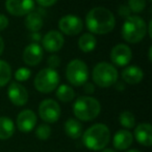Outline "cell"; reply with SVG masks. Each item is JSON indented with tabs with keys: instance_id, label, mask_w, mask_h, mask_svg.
I'll use <instances>...</instances> for the list:
<instances>
[{
	"instance_id": "cell-1",
	"label": "cell",
	"mask_w": 152,
	"mask_h": 152,
	"mask_svg": "<svg viewBox=\"0 0 152 152\" xmlns=\"http://www.w3.org/2000/svg\"><path fill=\"white\" fill-rule=\"evenodd\" d=\"M85 24L92 33L106 34L115 28L116 19L110 10L102 6H97L87 12L85 17Z\"/></svg>"
},
{
	"instance_id": "cell-2",
	"label": "cell",
	"mask_w": 152,
	"mask_h": 152,
	"mask_svg": "<svg viewBox=\"0 0 152 152\" xmlns=\"http://www.w3.org/2000/svg\"><path fill=\"white\" fill-rule=\"evenodd\" d=\"M110 140V132L105 124L97 123L89 127L82 134V142L87 148L97 151L106 147Z\"/></svg>"
},
{
	"instance_id": "cell-3",
	"label": "cell",
	"mask_w": 152,
	"mask_h": 152,
	"mask_svg": "<svg viewBox=\"0 0 152 152\" xmlns=\"http://www.w3.org/2000/svg\"><path fill=\"white\" fill-rule=\"evenodd\" d=\"M147 26L144 19L139 16H129L126 18L122 27V36L127 42L136 44L145 37Z\"/></svg>"
},
{
	"instance_id": "cell-4",
	"label": "cell",
	"mask_w": 152,
	"mask_h": 152,
	"mask_svg": "<svg viewBox=\"0 0 152 152\" xmlns=\"http://www.w3.org/2000/svg\"><path fill=\"white\" fill-rule=\"evenodd\" d=\"M100 102L91 96H80L73 104V112L77 119L82 121H91L100 113Z\"/></svg>"
},
{
	"instance_id": "cell-5",
	"label": "cell",
	"mask_w": 152,
	"mask_h": 152,
	"mask_svg": "<svg viewBox=\"0 0 152 152\" xmlns=\"http://www.w3.org/2000/svg\"><path fill=\"white\" fill-rule=\"evenodd\" d=\"M93 81L96 85L108 88L114 85L118 80V70L108 62H99L93 68Z\"/></svg>"
},
{
	"instance_id": "cell-6",
	"label": "cell",
	"mask_w": 152,
	"mask_h": 152,
	"mask_svg": "<svg viewBox=\"0 0 152 152\" xmlns=\"http://www.w3.org/2000/svg\"><path fill=\"white\" fill-rule=\"evenodd\" d=\"M59 77L55 69L52 68H44L40 70L35 79V87L38 91L42 93L52 92L59 86Z\"/></svg>"
},
{
	"instance_id": "cell-7",
	"label": "cell",
	"mask_w": 152,
	"mask_h": 152,
	"mask_svg": "<svg viewBox=\"0 0 152 152\" xmlns=\"http://www.w3.org/2000/svg\"><path fill=\"white\" fill-rule=\"evenodd\" d=\"M67 80L74 86H82L89 78V69L87 64L80 59H74L67 65L66 69Z\"/></svg>"
},
{
	"instance_id": "cell-8",
	"label": "cell",
	"mask_w": 152,
	"mask_h": 152,
	"mask_svg": "<svg viewBox=\"0 0 152 152\" xmlns=\"http://www.w3.org/2000/svg\"><path fill=\"white\" fill-rule=\"evenodd\" d=\"M39 114L42 120L47 123H54L59 120L61 116V107L55 100L45 99L40 104L39 107Z\"/></svg>"
},
{
	"instance_id": "cell-9",
	"label": "cell",
	"mask_w": 152,
	"mask_h": 152,
	"mask_svg": "<svg viewBox=\"0 0 152 152\" xmlns=\"http://www.w3.org/2000/svg\"><path fill=\"white\" fill-rule=\"evenodd\" d=\"M59 28L67 35H76L83 29V22L79 17L67 15L59 21Z\"/></svg>"
},
{
	"instance_id": "cell-10",
	"label": "cell",
	"mask_w": 152,
	"mask_h": 152,
	"mask_svg": "<svg viewBox=\"0 0 152 152\" xmlns=\"http://www.w3.org/2000/svg\"><path fill=\"white\" fill-rule=\"evenodd\" d=\"M5 7L13 16L22 17L35 8V0H6Z\"/></svg>"
},
{
	"instance_id": "cell-11",
	"label": "cell",
	"mask_w": 152,
	"mask_h": 152,
	"mask_svg": "<svg viewBox=\"0 0 152 152\" xmlns=\"http://www.w3.org/2000/svg\"><path fill=\"white\" fill-rule=\"evenodd\" d=\"M132 58V52L127 45H116L110 51V59L118 66H125Z\"/></svg>"
},
{
	"instance_id": "cell-12",
	"label": "cell",
	"mask_w": 152,
	"mask_h": 152,
	"mask_svg": "<svg viewBox=\"0 0 152 152\" xmlns=\"http://www.w3.org/2000/svg\"><path fill=\"white\" fill-rule=\"evenodd\" d=\"M64 36L57 30H51L47 32L42 39V45L47 52H57L64 46Z\"/></svg>"
},
{
	"instance_id": "cell-13",
	"label": "cell",
	"mask_w": 152,
	"mask_h": 152,
	"mask_svg": "<svg viewBox=\"0 0 152 152\" xmlns=\"http://www.w3.org/2000/svg\"><path fill=\"white\" fill-rule=\"evenodd\" d=\"M7 95L10 102L16 106H24L28 100V92L23 85L17 82L10 83L7 88Z\"/></svg>"
},
{
	"instance_id": "cell-14",
	"label": "cell",
	"mask_w": 152,
	"mask_h": 152,
	"mask_svg": "<svg viewBox=\"0 0 152 152\" xmlns=\"http://www.w3.org/2000/svg\"><path fill=\"white\" fill-rule=\"evenodd\" d=\"M37 124L36 113L31 110H23L17 117V126L22 132H29Z\"/></svg>"
},
{
	"instance_id": "cell-15",
	"label": "cell",
	"mask_w": 152,
	"mask_h": 152,
	"mask_svg": "<svg viewBox=\"0 0 152 152\" xmlns=\"http://www.w3.org/2000/svg\"><path fill=\"white\" fill-rule=\"evenodd\" d=\"M43 59V49L37 42L28 45L23 52V60L29 66H36Z\"/></svg>"
},
{
	"instance_id": "cell-16",
	"label": "cell",
	"mask_w": 152,
	"mask_h": 152,
	"mask_svg": "<svg viewBox=\"0 0 152 152\" xmlns=\"http://www.w3.org/2000/svg\"><path fill=\"white\" fill-rule=\"evenodd\" d=\"M136 140L141 145L150 147L152 145V127L149 123H141L134 130Z\"/></svg>"
},
{
	"instance_id": "cell-17",
	"label": "cell",
	"mask_w": 152,
	"mask_h": 152,
	"mask_svg": "<svg viewBox=\"0 0 152 152\" xmlns=\"http://www.w3.org/2000/svg\"><path fill=\"white\" fill-rule=\"evenodd\" d=\"M132 141H133V136L131 132L126 129H121L115 134L113 144L118 150H126L132 144Z\"/></svg>"
},
{
	"instance_id": "cell-18",
	"label": "cell",
	"mask_w": 152,
	"mask_h": 152,
	"mask_svg": "<svg viewBox=\"0 0 152 152\" xmlns=\"http://www.w3.org/2000/svg\"><path fill=\"white\" fill-rule=\"evenodd\" d=\"M144 77V72L139 66L131 65L126 67L125 69L122 72V79L125 81L127 84L130 85H136L139 84L141 81L143 80Z\"/></svg>"
},
{
	"instance_id": "cell-19",
	"label": "cell",
	"mask_w": 152,
	"mask_h": 152,
	"mask_svg": "<svg viewBox=\"0 0 152 152\" xmlns=\"http://www.w3.org/2000/svg\"><path fill=\"white\" fill-rule=\"evenodd\" d=\"M65 132L70 138L78 139L82 136V125L76 119L69 118L65 123Z\"/></svg>"
},
{
	"instance_id": "cell-20",
	"label": "cell",
	"mask_w": 152,
	"mask_h": 152,
	"mask_svg": "<svg viewBox=\"0 0 152 152\" xmlns=\"http://www.w3.org/2000/svg\"><path fill=\"white\" fill-rule=\"evenodd\" d=\"M15 124L8 117H0V140H7L14 134Z\"/></svg>"
},
{
	"instance_id": "cell-21",
	"label": "cell",
	"mask_w": 152,
	"mask_h": 152,
	"mask_svg": "<svg viewBox=\"0 0 152 152\" xmlns=\"http://www.w3.org/2000/svg\"><path fill=\"white\" fill-rule=\"evenodd\" d=\"M43 18L41 17L40 14L38 12H29L28 15H26L25 18V26L28 30L33 32H38L41 30L43 27Z\"/></svg>"
},
{
	"instance_id": "cell-22",
	"label": "cell",
	"mask_w": 152,
	"mask_h": 152,
	"mask_svg": "<svg viewBox=\"0 0 152 152\" xmlns=\"http://www.w3.org/2000/svg\"><path fill=\"white\" fill-rule=\"evenodd\" d=\"M97 40L96 37L92 33H85L79 37L78 39V47L82 52H91L95 49Z\"/></svg>"
},
{
	"instance_id": "cell-23",
	"label": "cell",
	"mask_w": 152,
	"mask_h": 152,
	"mask_svg": "<svg viewBox=\"0 0 152 152\" xmlns=\"http://www.w3.org/2000/svg\"><path fill=\"white\" fill-rule=\"evenodd\" d=\"M56 96L61 102H70L74 99L75 92H74L73 88L70 87L69 85L63 84V85H61V86H59V88H57Z\"/></svg>"
},
{
	"instance_id": "cell-24",
	"label": "cell",
	"mask_w": 152,
	"mask_h": 152,
	"mask_svg": "<svg viewBox=\"0 0 152 152\" xmlns=\"http://www.w3.org/2000/svg\"><path fill=\"white\" fill-rule=\"evenodd\" d=\"M12 67L4 60H0V87H3L10 81Z\"/></svg>"
},
{
	"instance_id": "cell-25",
	"label": "cell",
	"mask_w": 152,
	"mask_h": 152,
	"mask_svg": "<svg viewBox=\"0 0 152 152\" xmlns=\"http://www.w3.org/2000/svg\"><path fill=\"white\" fill-rule=\"evenodd\" d=\"M120 123L123 127L125 128H132L136 125V118H134L133 114L129 111H124L120 114L119 117Z\"/></svg>"
},
{
	"instance_id": "cell-26",
	"label": "cell",
	"mask_w": 152,
	"mask_h": 152,
	"mask_svg": "<svg viewBox=\"0 0 152 152\" xmlns=\"http://www.w3.org/2000/svg\"><path fill=\"white\" fill-rule=\"evenodd\" d=\"M51 134V128L48 124H41L40 126H38V128L36 129V136L38 137L40 140H47Z\"/></svg>"
},
{
	"instance_id": "cell-27",
	"label": "cell",
	"mask_w": 152,
	"mask_h": 152,
	"mask_svg": "<svg viewBox=\"0 0 152 152\" xmlns=\"http://www.w3.org/2000/svg\"><path fill=\"white\" fill-rule=\"evenodd\" d=\"M128 7L130 12H141L146 7V0H128Z\"/></svg>"
},
{
	"instance_id": "cell-28",
	"label": "cell",
	"mask_w": 152,
	"mask_h": 152,
	"mask_svg": "<svg viewBox=\"0 0 152 152\" xmlns=\"http://www.w3.org/2000/svg\"><path fill=\"white\" fill-rule=\"evenodd\" d=\"M30 76H31L30 69H28V68H26V67H20L15 72V78H16V80L19 81V82H23V81L28 80V79L30 78Z\"/></svg>"
},
{
	"instance_id": "cell-29",
	"label": "cell",
	"mask_w": 152,
	"mask_h": 152,
	"mask_svg": "<svg viewBox=\"0 0 152 152\" xmlns=\"http://www.w3.org/2000/svg\"><path fill=\"white\" fill-rule=\"evenodd\" d=\"M47 63H48V65H49V68L55 69V68L59 65V63H61V59H59V57L57 56V55H52V56H50L48 58Z\"/></svg>"
},
{
	"instance_id": "cell-30",
	"label": "cell",
	"mask_w": 152,
	"mask_h": 152,
	"mask_svg": "<svg viewBox=\"0 0 152 152\" xmlns=\"http://www.w3.org/2000/svg\"><path fill=\"white\" fill-rule=\"evenodd\" d=\"M118 12H119V15L120 16H122V17H126V18H128V17L130 16V10H129V7L128 6H126V5H121L119 7V10H118Z\"/></svg>"
},
{
	"instance_id": "cell-31",
	"label": "cell",
	"mask_w": 152,
	"mask_h": 152,
	"mask_svg": "<svg viewBox=\"0 0 152 152\" xmlns=\"http://www.w3.org/2000/svg\"><path fill=\"white\" fill-rule=\"evenodd\" d=\"M8 26V19L4 15L0 14V31L5 29Z\"/></svg>"
},
{
	"instance_id": "cell-32",
	"label": "cell",
	"mask_w": 152,
	"mask_h": 152,
	"mask_svg": "<svg viewBox=\"0 0 152 152\" xmlns=\"http://www.w3.org/2000/svg\"><path fill=\"white\" fill-rule=\"evenodd\" d=\"M41 6H44V7H48L51 6L57 1V0H36Z\"/></svg>"
},
{
	"instance_id": "cell-33",
	"label": "cell",
	"mask_w": 152,
	"mask_h": 152,
	"mask_svg": "<svg viewBox=\"0 0 152 152\" xmlns=\"http://www.w3.org/2000/svg\"><path fill=\"white\" fill-rule=\"evenodd\" d=\"M85 91L87 92V93H93V92L95 91V87H94V85L91 84V83H85Z\"/></svg>"
},
{
	"instance_id": "cell-34",
	"label": "cell",
	"mask_w": 152,
	"mask_h": 152,
	"mask_svg": "<svg viewBox=\"0 0 152 152\" xmlns=\"http://www.w3.org/2000/svg\"><path fill=\"white\" fill-rule=\"evenodd\" d=\"M4 51V42H3V38L0 36V55L3 53Z\"/></svg>"
},
{
	"instance_id": "cell-35",
	"label": "cell",
	"mask_w": 152,
	"mask_h": 152,
	"mask_svg": "<svg viewBox=\"0 0 152 152\" xmlns=\"http://www.w3.org/2000/svg\"><path fill=\"white\" fill-rule=\"evenodd\" d=\"M151 26H152V21L150 20V22H149V27H148V30H147V32H148V33H149V36H150V37H151V36H152V28H151Z\"/></svg>"
},
{
	"instance_id": "cell-36",
	"label": "cell",
	"mask_w": 152,
	"mask_h": 152,
	"mask_svg": "<svg viewBox=\"0 0 152 152\" xmlns=\"http://www.w3.org/2000/svg\"><path fill=\"white\" fill-rule=\"evenodd\" d=\"M101 152H116L114 149H110V148H106V149H102Z\"/></svg>"
},
{
	"instance_id": "cell-37",
	"label": "cell",
	"mask_w": 152,
	"mask_h": 152,
	"mask_svg": "<svg viewBox=\"0 0 152 152\" xmlns=\"http://www.w3.org/2000/svg\"><path fill=\"white\" fill-rule=\"evenodd\" d=\"M151 50H152V47H150V48H149V53H148V57H149V60L151 61Z\"/></svg>"
},
{
	"instance_id": "cell-38",
	"label": "cell",
	"mask_w": 152,
	"mask_h": 152,
	"mask_svg": "<svg viewBox=\"0 0 152 152\" xmlns=\"http://www.w3.org/2000/svg\"><path fill=\"white\" fill-rule=\"evenodd\" d=\"M126 152H140V151H139V150H134V149H133V150H128V151H126Z\"/></svg>"
},
{
	"instance_id": "cell-39",
	"label": "cell",
	"mask_w": 152,
	"mask_h": 152,
	"mask_svg": "<svg viewBox=\"0 0 152 152\" xmlns=\"http://www.w3.org/2000/svg\"><path fill=\"white\" fill-rule=\"evenodd\" d=\"M150 1H151V0H150Z\"/></svg>"
}]
</instances>
